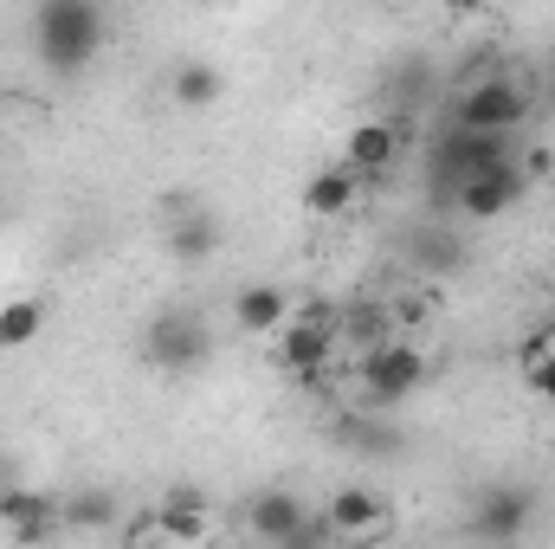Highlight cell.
Here are the masks:
<instances>
[{
  "label": "cell",
  "mask_w": 555,
  "mask_h": 549,
  "mask_svg": "<svg viewBox=\"0 0 555 549\" xmlns=\"http://www.w3.org/2000/svg\"><path fill=\"white\" fill-rule=\"evenodd\" d=\"M524 194H530V175H524V162H517V155H504V162H491V168L465 175V181L452 188V207H459L465 220H504Z\"/></svg>",
  "instance_id": "cell-9"
},
{
  "label": "cell",
  "mask_w": 555,
  "mask_h": 549,
  "mask_svg": "<svg viewBox=\"0 0 555 549\" xmlns=\"http://www.w3.org/2000/svg\"><path fill=\"white\" fill-rule=\"evenodd\" d=\"M388 336H401V330H395V304H388V297H362V304H349V310H343V343L375 349V343H388Z\"/></svg>",
  "instance_id": "cell-18"
},
{
  "label": "cell",
  "mask_w": 555,
  "mask_h": 549,
  "mask_svg": "<svg viewBox=\"0 0 555 549\" xmlns=\"http://www.w3.org/2000/svg\"><path fill=\"white\" fill-rule=\"evenodd\" d=\"M343 439H356V452H388V446H395V433L375 420V408L349 413V420H343Z\"/></svg>",
  "instance_id": "cell-22"
},
{
  "label": "cell",
  "mask_w": 555,
  "mask_h": 549,
  "mask_svg": "<svg viewBox=\"0 0 555 549\" xmlns=\"http://www.w3.org/2000/svg\"><path fill=\"white\" fill-rule=\"evenodd\" d=\"M336 343H343V310H336V304H304V310H291V317L278 323L272 362L291 375V382L317 388V382L330 375Z\"/></svg>",
  "instance_id": "cell-2"
},
{
  "label": "cell",
  "mask_w": 555,
  "mask_h": 549,
  "mask_svg": "<svg viewBox=\"0 0 555 549\" xmlns=\"http://www.w3.org/2000/svg\"><path fill=\"white\" fill-rule=\"evenodd\" d=\"M414 266L433 278H452L459 266H465V246L446 233V227H433V233H414Z\"/></svg>",
  "instance_id": "cell-20"
},
{
  "label": "cell",
  "mask_w": 555,
  "mask_h": 549,
  "mask_svg": "<svg viewBox=\"0 0 555 549\" xmlns=\"http://www.w3.org/2000/svg\"><path fill=\"white\" fill-rule=\"evenodd\" d=\"M524 382H530V388H537V395H543V401L555 408V356H543L537 369H524Z\"/></svg>",
  "instance_id": "cell-23"
},
{
  "label": "cell",
  "mask_w": 555,
  "mask_h": 549,
  "mask_svg": "<svg viewBox=\"0 0 555 549\" xmlns=\"http://www.w3.org/2000/svg\"><path fill=\"white\" fill-rule=\"evenodd\" d=\"M537 524V491L530 485H485L472 505V537L485 544H517Z\"/></svg>",
  "instance_id": "cell-10"
},
{
  "label": "cell",
  "mask_w": 555,
  "mask_h": 549,
  "mask_svg": "<svg viewBox=\"0 0 555 549\" xmlns=\"http://www.w3.org/2000/svg\"><path fill=\"white\" fill-rule=\"evenodd\" d=\"M111 518H117V505H111L104 491H85V498L59 505V524H65V531H104Z\"/></svg>",
  "instance_id": "cell-21"
},
{
  "label": "cell",
  "mask_w": 555,
  "mask_h": 549,
  "mask_svg": "<svg viewBox=\"0 0 555 549\" xmlns=\"http://www.w3.org/2000/svg\"><path fill=\"white\" fill-rule=\"evenodd\" d=\"M504 155H517L511 137H498V130H465V124H446L433 149H426V175L439 181V194L452 201V188L465 181V175H478V168H491V162H504Z\"/></svg>",
  "instance_id": "cell-6"
},
{
  "label": "cell",
  "mask_w": 555,
  "mask_h": 549,
  "mask_svg": "<svg viewBox=\"0 0 555 549\" xmlns=\"http://www.w3.org/2000/svg\"><path fill=\"white\" fill-rule=\"evenodd\" d=\"M537 78H511V72H491L478 85H465L452 98V117L446 124H465V130H498V137H517L530 117H537Z\"/></svg>",
  "instance_id": "cell-3"
},
{
  "label": "cell",
  "mask_w": 555,
  "mask_h": 549,
  "mask_svg": "<svg viewBox=\"0 0 555 549\" xmlns=\"http://www.w3.org/2000/svg\"><path fill=\"white\" fill-rule=\"evenodd\" d=\"M426 375H433V362H426V349L408 343V336H388V343H375V349H362V362H356V382H362V408H401L408 395L426 388Z\"/></svg>",
  "instance_id": "cell-4"
},
{
  "label": "cell",
  "mask_w": 555,
  "mask_h": 549,
  "mask_svg": "<svg viewBox=\"0 0 555 549\" xmlns=\"http://www.w3.org/2000/svg\"><path fill=\"white\" fill-rule=\"evenodd\" d=\"M537 104H550V111H555V65L537 78Z\"/></svg>",
  "instance_id": "cell-24"
},
{
  "label": "cell",
  "mask_w": 555,
  "mask_h": 549,
  "mask_svg": "<svg viewBox=\"0 0 555 549\" xmlns=\"http://www.w3.org/2000/svg\"><path fill=\"white\" fill-rule=\"evenodd\" d=\"M0 491H7V465H0Z\"/></svg>",
  "instance_id": "cell-25"
},
{
  "label": "cell",
  "mask_w": 555,
  "mask_h": 549,
  "mask_svg": "<svg viewBox=\"0 0 555 549\" xmlns=\"http://www.w3.org/2000/svg\"><path fill=\"white\" fill-rule=\"evenodd\" d=\"M155 531H162V544H207L220 524H214V505L194 485H168L155 498Z\"/></svg>",
  "instance_id": "cell-12"
},
{
  "label": "cell",
  "mask_w": 555,
  "mask_h": 549,
  "mask_svg": "<svg viewBox=\"0 0 555 549\" xmlns=\"http://www.w3.org/2000/svg\"><path fill=\"white\" fill-rule=\"evenodd\" d=\"M323 524H330V537H336V544H375V537H388V531H395L388 498H382V491H369V485H343V491L323 505Z\"/></svg>",
  "instance_id": "cell-11"
},
{
  "label": "cell",
  "mask_w": 555,
  "mask_h": 549,
  "mask_svg": "<svg viewBox=\"0 0 555 549\" xmlns=\"http://www.w3.org/2000/svg\"><path fill=\"white\" fill-rule=\"evenodd\" d=\"M343 162L362 175V181H382L395 162H401V124L395 117H362L349 142H343Z\"/></svg>",
  "instance_id": "cell-13"
},
{
  "label": "cell",
  "mask_w": 555,
  "mask_h": 549,
  "mask_svg": "<svg viewBox=\"0 0 555 549\" xmlns=\"http://www.w3.org/2000/svg\"><path fill=\"white\" fill-rule=\"evenodd\" d=\"M168 98H175L181 111H214V104L227 98V72H220L214 59H181V65L168 72Z\"/></svg>",
  "instance_id": "cell-17"
},
{
  "label": "cell",
  "mask_w": 555,
  "mask_h": 549,
  "mask_svg": "<svg viewBox=\"0 0 555 549\" xmlns=\"http://www.w3.org/2000/svg\"><path fill=\"white\" fill-rule=\"evenodd\" d=\"M0 524L20 544H46V537L65 531L59 524V498H46V491H0Z\"/></svg>",
  "instance_id": "cell-16"
},
{
  "label": "cell",
  "mask_w": 555,
  "mask_h": 549,
  "mask_svg": "<svg viewBox=\"0 0 555 549\" xmlns=\"http://www.w3.org/2000/svg\"><path fill=\"white\" fill-rule=\"evenodd\" d=\"M162 220H168L162 246H168V259H175V266H207V259L220 253V240H227L220 214H214V207H201L194 194H168V201H162Z\"/></svg>",
  "instance_id": "cell-8"
},
{
  "label": "cell",
  "mask_w": 555,
  "mask_h": 549,
  "mask_svg": "<svg viewBox=\"0 0 555 549\" xmlns=\"http://www.w3.org/2000/svg\"><path fill=\"white\" fill-rule=\"evenodd\" d=\"M39 330H46V304L33 291H13L0 304V349H26V343H39Z\"/></svg>",
  "instance_id": "cell-19"
},
{
  "label": "cell",
  "mask_w": 555,
  "mask_h": 549,
  "mask_svg": "<svg viewBox=\"0 0 555 549\" xmlns=\"http://www.w3.org/2000/svg\"><path fill=\"white\" fill-rule=\"evenodd\" d=\"M0 220H7V214H0Z\"/></svg>",
  "instance_id": "cell-26"
},
{
  "label": "cell",
  "mask_w": 555,
  "mask_h": 549,
  "mask_svg": "<svg viewBox=\"0 0 555 549\" xmlns=\"http://www.w3.org/2000/svg\"><path fill=\"white\" fill-rule=\"evenodd\" d=\"M246 537H259V544H278V549H297V544H336L330 537V524L323 518H310V505L297 498V491H259V498H246Z\"/></svg>",
  "instance_id": "cell-7"
},
{
  "label": "cell",
  "mask_w": 555,
  "mask_h": 549,
  "mask_svg": "<svg viewBox=\"0 0 555 549\" xmlns=\"http://www.w3.org/2000/svg\"><path fill=\"white\" fill-rule=\"evenodd\" d=\"M207 356H214V330H207L201 310L168 304V310L149 317V330H142V362H149V369H162V375H194Z\"/></svg>",
  "instance_id": "cell-5"
},
{
  "label": "cell",
  "mask_w": 555,
  "mask_h": 549,
  "mask_svg": "<svg viewBox=\"0 0 555 549\" xmlns=\"http://www.w3.org/2000/svg\"><path fill=\"white\" fill-rule=\"evenodd\" d=\"M356 201H362V175H356L349 162H336V168H310V181H304V214H317V220H343Z\"/></svg>",
  "instance_id": "cell-15"
},
{
  "label": "cell",
  "mask_w": 555,
  "mask_h": 549,
  "mask_svg": "<svg viewBox=\"0 0 555 549\" xmlns=\"http://www.w3.org/2000/svg\"><path fill=\"white\" fill-rule=\"evenodd\" d=\"M297 310V297L272 284V278H253V284H240L233 291V330L240 336H278V323Z\"/></svg>",
  "instance_id": "cell-14"
},
{
  "label": "cell",
  "mask_w": 555,
  "mask_h": 549,
  "mask_svg": "<svg viewBox=\"0 0 555 549\" xmlns=\"http://www.w3.org/2000/svg\"><path fill=\"white\" fill-rule=\"evenodd\" d=\"M111 39V7L104 0H39L33 7V59L52 78H85Z\"/></svg>",
  "instance_id": "cell-1"
}]
</instances>
